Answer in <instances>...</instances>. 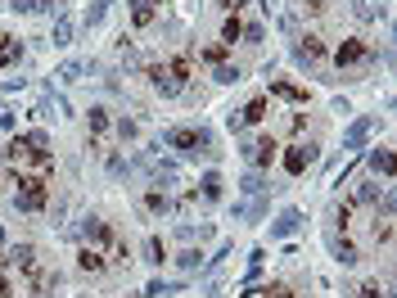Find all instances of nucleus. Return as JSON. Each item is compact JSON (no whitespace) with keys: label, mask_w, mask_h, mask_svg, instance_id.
<instances>
[{"label":"nucleus","mask_w":397,"mask_h":298,"mask_svg":"<svg viewBox=\"0 0 397 298\" xmlns=\"http://www.w3.org/2000/svg\"><path fill=\"white\" fill-rule=\"evenodd\" d=\"M145 172L149 177H154V186H176V177H181V167H176V163H167V158H149L145 163Z\"/></svg>","instance_id":"12"},{"label":"nucleus","mask_w":397,"mask_h":298,"mask_svg":"<svg viewBox=\"0 0 397 298\" xmlns=\"http://www.w3.org/2000/svg\"><path fill=\"white\" fill-rule=\"evenodd\" d=\"M145 262H154V267H163V239H158V235H149V244H145Z\"/></svg>","instance_id":"33"},{"label":"nucleus","mask_w":397,"mask_h":298,"mask_svg":"<svg viewBox=\"0 0 397 298\" xmlns=\"http://www.w3.org/2000/svg\"><path fill=\"white\" fill-rule=\"evenodd\" d=\"M131 23H136V27L154 23V0H131Z\"/></svg>","instance_id":"20"},{"label":"nucleus","mask_w":397,"mask_h":298,"mask_svg":"<svg viewBox=\"0 0 397 298\" xmlns=\"http://www.w3.org/2000/svg\"><path fill=\"white\" fill-rule=\"evenodd\" d=\"M109 172H113V177H127V172H131V163L122 158V154H113V158H109Z\"/></svg>","instance_id":"39"},{"label":"nucleus","mask_w":397,"mask_h":298,"mask_svg":"<svg viewBox=\"0 0 397 298\" xmlns=\"http://www.w3.org/2000/svg\"><path fill=\"white\" fill-rule=\"evenodd\" d=\"M371 172L389 181L393 177V149H371Z\"/></svg>","instance_id":"17"},{"label":"nucleus","mask_w":397,"mask_h":298,"mask_svg":"<svg viewBox=\"0 0 397 298\" xmlns=\"http://www.w3.org/2000/svg\"><path fill=\"white\" fill-rule=\"evenodd\" d=\"M371 59H375V50H366V45L352 41V36H348V41L334 50V64H338V68H357V64H371Z\"/></svg>","instance_id":"5"},{"label":"nucleus","mask_w":397,"mask_h":298,"mask_svg":"<svg viewBox=\"0 0 397 298\" xmlns=\"http://www.w3.org/2000/svg\"><path fill=\"white\" fill-rule=\"evenodd\" d=\"M294 59H298V68H316L320 59H325V41H320V36H302L298 41V50H294Z\"/></svg>","instance_id":"7"},{"label":"nucleus","mask_w":397,"mask_h":298,"mask_svg":"<svg viewBox=\"0 0 397 298\" xmlns=\"http://www.w3.org/2000/svg\"><path fill=\"white\" fill-rule=\"evenodd\" d=\"M0 127H5V131H14V113H9L5 104H0Z\"/></svg>","instance_id":"44"},{"label":"nucleus","mask_w":397,"mask_h":298,"mask_svg":"<svg viewBox=\"0 0 397 298\" xmlns=\"http://www.w3.org/2000/svg\"><path fill=\"white\" fill-rule=\"evenodd\" d=\"M244 36V23H240V14H226V23H221V45H235Z\"/></svg>","instance_id":"25"},{"label":"nucleus","mask_w":397,"mask_h":298,"mask_svg":"<svg viewBox=\"0 0 397 298\" xmlns=\"http://www.w3.org/2000/svg\"><path fill=\"white\" fill-rule=\"evenodd\" d=\"M302 230V213L298 208H285V213L271 222V239H289V235H298Z\"/></svg>","instance_id":"11"},{"label":"nucleus","mask_w":397,"mask_h":298,"mask_svg":"<svg viewBox=\"0 0 397 298\" xmlns=\"http://www.w3.org/2000/svg\"><path fill=\"white\" fill-rule=\"evenodd\" d=\"M244 158L253 163V167H271V163H276V140L271 136H258V140H249V145H244Z\"/></svg>","instance_id":"6"},{"label":"nucleus","mask_w":397,"mask_h":298,"mask_svg":"<svg viewBox=\"0 0 397 298\" xmlns=\"http://www.w3.org/2000/svg\"><path fill=\"white\" fill-rule=\"evenodd\" d=\"M176 290H181L176 281H149L145 285V298H167V294H176Z\"/></svg>","instance_id":"29"},{"label":"nucleus","mask_w":397,"mask_h":298,"mask_svg":"<svg viewBox=\"0 0 397 298\" xmlns=\"http://www.w3.org/2000/svg\"><path fill=\"white\" fill-rule=\"evenodd\" d=\"M109 5H113V0H95V5H91V14H86V27H100L104 14H109Z\"/></svg>","instance_id":"32"},{"label":"nucleus","mask_w":397,"mask_h":298,"mask_svg":"<svg viewBox=\"0 0 397 298\" xmlns=\"http://www.w3.org/2000/svg\"><path fill=\"white\" fill-rule=\"evenodd\" d=\"M357 298H389V290H380V281H366L361 290H357Z\"/></svg>","instance_id":"34"},{"label":"nucleus","mask_w":397,"mask_h":298,"mask_svg":"<svg viewBox=\"0 0 397 298\" xmlns=\"http://www.w3.org/2000/svg\"><path fill=\"white\" fill-rule=\"evenodd\" d=\"M81 73H86V64H81V59H68V64H59V68H54V82H59V86H72Z\"/></svg>","instance_id":"18"},{"label":"nucleus","mask_w":397,"mask_h":298,"mask_svg":"<svg viewBox=\"0 0 397 298\" xmlns=\"http://www.w3.org/2000/svg\"><path fill=\"white\" fill-rule=\"evenodd\" d=\"M267 109H271V104H267V100H253V104H244V109H240V118H244V127H249V122H262V118H267Z\"/></svg>","instance_id":"28"},{"label":"nucleus","mask_w":397,"mask_h":298,"mask_svg":"<svg viewBox=\"0 0 397 298\" xmlns=\"http://www.w3.org/2000/svg\"><path fill=\"white\" fill-rule=\"evenodd\" d=\"M217 5H221V9H226V14H240V9H244V5H249V0H217Z\"/></svg>","instance_id":"41"},{"label":"nucleus","mask_w":397,"mask_h":298,"mask_svg":"<svg viewBox=\"0 0 397 298\" xmlns=\"http://www.w3.org/2000/svg\"><path fill=\"white\" fill-rule=\"evenodd\" d=\"M77 267L86 276H104L109 271V253H104V248H91V244H81V253H77Z\"/></svg>","instance_id":"10"},{"label":"nucleus","mask_w":397,"mask_h":298,"mask_svg":"<svg viewBox=\"0 0 397 298\" xmlns=\"http://www.w3.org/2000/svg\"><path fill=\"white\" fill-rule=\"evenodd\" d=\"M50 41H54V45H72V18L63 14V9L54 14V36H50Z\"/></svg>","instance_id":"19"},{"label":"nucleus","mask_w":397,"mask_h":298,"mask_svg":"<svg viewBox=\"0 0 397 298\" xmlns=\"http://www.w3.org/2000/svg\"><path fill=\"white\" fill-rule=\"evenodd\" d=\"M271 95H280V100H289V104H302V100H307V91H298L294 82H271Z\"/></svg>","instance_id":"24"},{"label":"nucleus","mask_w":397,"mask_h":298,"mask_svg":"<svg viewBox=\"0 0 397 298\" xmlns=\"http://www.w3.org/2000/svg\"><path fill=\"white\" fill-rule=\"evenodd\" d=\"M149 86H154L158 95H181V91H185V86L167 73V64H149Z\"/></svg>","instance_id":"8"},{"label":"nucleus","mask_w":397,"mask_h":298,"mask_svg":"<svg viewBox=\"0 0 397 298\" xmlns=\"http://www.w3.org/2000/svg\"><path fill=\"white\" fill-rule=\"evenodd\" d=\"M194 195H203L208 204H217V199H221V177H217V172H208V177L198 181V190H194Z\"/></svg>","instance_id":"21"},{"label":"nucleus","mask_w":397,"mask_h":298,"mask_svg":"<svg viewBox=\"0 0 397 298\" xmlns=\"http://www.w3.org/2000/svg\"><path fill=\"white\" fill-rule=\"evenodd\" d=\"M145 208H149V213H172V199H167V190H149V195H145Z\"/></svg>","instance_id":"27"},{"label":"nucleus","mask_w":397,"mask_h":298,"mask_svg":"<svg viewBox=\"0 0 397 298\" xmlns=\"http://www.w3.org/2000/svg\"><path fill=\"white\" fill-rule=\"evenodd\" d=\"M0 267H9V262H5V253H0Z\"/></svg>","instance_id":"46"},{"label":"nucleus","mask_w":397,"mask_h":298,"mask_svg":"<svg viewBox=\"0 0 397 298\" xmlns=\"http://www.w3.org/2000/svg\"><path fill=\"white\" fill-rule=\"evenodd\" d=\"M0 298H14V281H9L5 271H0Z\"/></svg>","instance_id":"43"},{"label":"nucleus","mask_w":397,"mask_h":298,"mask_svg":"<svg viewBox=\"0 0 397 298\" xmlns=\"http://www.w3.org/2000/svg\"><path fill=\"white\" fill-rule=\"evenodd\" d=\"M167 73L176 77V82H190V73H194V64H190V54H176V59H167Z\"/></svg>","instance_id":"23"},{"label":"nucleus","mask_w":397,"mask_h":298,"mask_svg":"<svg viewBox=\"0 0 397 298\" xmlns=\"http://www.w3.org/2000/svg\"><path fill=\"white\" fill-rule=\"evenodd\" d=\"M226 50H231V45H208V50H198V59L217 68V64H226Z\"/></svg>","instance_id":"31"},{"label":"nucleus","mask_w":397,"mask_h":298,"mask_svg":"<svg viewBox=\"0 0 397 298\" xmlns=\"http://www.w3.org/2000/svg\"><path fill=\"white\" fill-rule=\"evenodd\" d=\"M72 235H77L81 244H91V248H109L113 239H118V235H113V226L104 222V217H81V226L72 230Z\"/></svg>","instance_id":"4"},{"label":"nucleus","mask_w":397,"mask_h":298,"mask_svg":"<svg viewBox=\"0 0 397 298\" xmlns=\"http://www.w3.org/2000/svg\"><path fill=\"white\" fill-rule=\"evenodd\" d=\"M5 158H9L14 172H36V177H50L54 172V154L45 145H32L27 136H14V145L5 149Z\"/></svg>","instance_id":"1"},{"label":"nucleus","mask_w":397,"mask_h":298,"mask_svg":"<svg viewBox=\"0 0 397 298\" xmlns=\"http://www.w3.org/2000/svg\"><path fill=\"white\" fill-rule=\"evenodd\" d=\"M384 199V190H380V181H366L361 190H357V204H380Z\"/></svg>","instance_id":"30"},{"label":"nucleus","mask_w":397,"mask_h":298,"mask_svg":"<svg viewBox=\"0 0 397 298\" xmlns=\"http://www.w3.org/2000/svg\"><path fill=\"white\" fill-rule=\"evenodd\" d=\"M0 244H5V226H0Z\"/></svg>","instance_id":"45"},{"label":"nucleus","mask_w":397,"mask_h":298,"mask_svg":"<svg viewBox=\"0 0 397 298\" xmlns=\"http://www.w3.org/2000/svg\"><path fill=\"white\" fill-rule=\"evenodd\" d=\"M352 14L361 18V23H371V18H375V5H371V0H352Z\"/></svg>","instance_id":"36"},{"label":"nucleus","mask_w":397,"mask_h":298,"mask_svg":"<svg viewBox=\"0 0 397 298\" xmlns=\"http://www.w3.org/2000/svg\"><path fill=\"white\" fill-rule=\"evenodd\" d=\"M371 131H375V118H357L352 127L343 131V149H361L366 140H371Z\"/></svg>","instance_id":"13"},{"label":"nucleus","mask_w":397,"mask_h":298,"mask_svg":"<svg viewBox=\"0 0 397 298\" xmlns=\"http://www.w3.org/2000/svg\"><path fill=\"white\" fill-rule=\"evenodd\" d=\"M316 158H320V149H316V145H294V149L285 154V167L294 172V177H302V172H307Z\"/></svg>","instance_id":"9"},{"label":"nucleus","mask_w":397,"mask_h":298,"mask_svg":"<svg viewBox=\"0 0 397 298\" xmlns=\"http://www.w3.org/2000/svg\"><path fill=\"white\" fill-rule=\"evenodd\" d=\"M212 82H221V86H235V82H244V68H240V64H217Z\"/></svg>","instance_id":"26"},{"label":"nucleus","mask_w":397,"mask_h":298,"mask_svg":"<svg viewBox=\"0 0 397 298\" xmlns=\"http://www.w3.org/2000/svg\"><path fill=\"white\" fill-rule=\"evenodd\" d=\"M240 190H244V195H267V177H262L258 167L244 172V177H240Z\"/></svg>","instance_id":"22"},{"label":"nucleus","mask_w":397,"mask_h":298,"mask_svg":"<svg viewBox=\"0 0 397 298\" xmlns=\"http://www.w3.org/2000/svg\"><path fill=\"white\" fill-rule=\"evenodd\" d=\"M14 208L18 213H41L45 204H50V181L36 177V172H14Z\"/></svg>","instance_id":"2"},{"label":"nucleus","mask_w":397,"mask_h":298,"mask_svg":"<svg viewBox=\"0 0 397 298\" xmlns=\"http://www.w3.org/2000/svg\"><path fill=\"white\" fill-rule=\"evenodd\" d=\"M198 258H203V253H198V248H185V253L176 258V262H181L185 271H198Z\"/></svg>","instance_id":"38"},{"label":"nucleus","mask_w":397,"mask_h":298,"mask_svg":"<svg viewBox=\"0 0 397 298\" xmlns=\"http://www.w3.org/2000/svg\"><path fill=\"white\" fill-rule=\"evenodd\" d=\"M244 41H249V45H262V41H267V27L249 23V27H244Z\"/></svg>","instance_id":"35"},{"label":"nucleus","mask_w":397,"mask_h":298,"mask_svg":"<svg viewBox=\"0 0 397 298\" xmlns=\"http://www.w3.org/2000/svg\"><path fill=\"white\" fill-rule=\"evenodd\" d=\"M9 267H18V271H36V244H14L5 253Z\"/></svg>","instance_id":"14"},{"label":"nucleus","mask_w":397,"mask_h":298,"mask_svg":"<svg viewBox=\"0 0 397 298\" xmlns=\"http://www.w3.org/2000/svg\"><path fill=\"white\" fill-rule=\"evenodd\" d=\"M136 131H140L136 118H118V136H122V140H136Z\"/></svg>","instance_id":"37"},{"label":"nucleus","mask_w":397,"mask_h":298,"mask_svg":"<svg viewBox=\"0 0 397 298\" xmlns=\"http://www.w3.org/2000/svg\"><path fill=\"white\" fill-rule=\"evenodd\" d=\"M104 127H109V113H104V109H91V131H104Z\"/></svg>","instance_id":"40"},{"label":"nucleus","mask_w":397,"mask_h":298,"mask_svg":"<svg viewBox=\"0 0 397 298\" xmlns=\"http://www.w3.org/2000/svg\"><path fill=\"white\" fill-rule=\"evenodd\" d=\"M18 59H23V45H18V36L0 32V68H14Z\"/></svg>","instance_id":"16"},{"label":"nucleus","mask_w":397,"mask_h":298,"mask_svg":"<svg viewBox=\"0 0 397 298\" xmlns=\"http://www.w3.org/2000/svg\"><path fill=\"white\" fill-rule=\"evenodd\" d=\"M262 294H267V298H294V294H289V285H271V290H262Z\"/></svg>","instance_id":"42"},{"label":"nucleus","mask_w":397,"mask_h":298,"mask_svg":"<svg viewBox=\"0 0 397 298\" xmlns=\"http://www.w3.org/2000/svg\"><path fill=\"white\" fill-rule=\"evenodd\" d=\"M163 145L167 149H176V154H185V158H212V131L208 127H172V131H163Z\"/></svg>","instance_id":"3"},{"label":"nucleus","mask_w":397,"mask_h":298,"mask_svg":"<svg viewBox=\"0 0 397 298\" xmlns=\"http://www.w3.org/2000/svg\"><path fill=\"white\" fill-rule=\"evenodd\" d=\"M329 248H334V258H338V262H343V267H357V262H361V253H357V244H352V239H338L334 235V230H329Z\"/></svg>","instance_id":"15"}]
</instances>
